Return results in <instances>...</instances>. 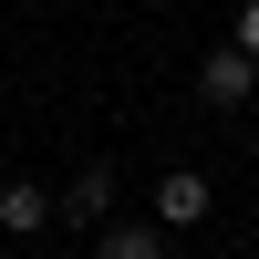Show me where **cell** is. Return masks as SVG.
Returning a JSON list of instances; mask_svg holds the SVG:
<instances>
[{
  "label": "cell",
  "instance_id": "cell-3",
  "mask_svg": "<svg viewBox=\"0 0 259 259\" xmlns=\"http://www.w3.org/2000/svg\"><path fill=\"white\" fill-rule=\"evenodd\" d=\"M52 207H62V218H104V207H114V166H83V177L62 187Z\"/></svg>",
  "mask_w": 259,
  "mask_h": 259
},
{
  "label": "cell",
  "instance_id": "cell-2",
  "mask_svg": "<svg viewBox=\"0 0 259 259\" xmlns=\"http://www.w3.org/2000/svg\"><path fill=\"white\" fill-rule=\"evenodd\" d=\"M156 218H166V228H197V218H207V177H187V166H177V177L156 187Z\"/></svg>",
  "mask_w": 259,
  "mask_h": 259
},
{
  "label": "cell",
  "instance_id": "cell-5",
  "mask_svg": "<svg viewBox=\"0 0 259 259\" xmlns=\"http://www.w3.org/2000/svg\"><path fill=\"white\" fill-rule=\"evenodd\" d=\"M104 259H166V228H104Z\"/></svg>",
  "mask_w": 259,
  "mask_h": 259
},
{
  "label": "cell",
  "instance_id": "cell-4",
  "mask_svg": "<svg viewBox=\"0 0 259 259\" xmlns=\"http://www.w3.org/2000/svg\"><path fill=\"white\" fill-rule=\"evenodd\" d=\"M62 207L41 197V187H0V228H11V239H31V228H52Z\"/></svg>",
  "mask_w": 259,
  "mask_h": 259
},
{
  "label": "cell",
  "instance_id": "cell-1",
  "mask_svg": "<svg viewBox=\"0 0 259 259\" xmlns=\"http://www.w3.org/2000/svg\"><path fill=\"white\" fill-rule=\"evenodd\" d=\"M249 83H259V62L239 52V41H218V52L197 62V104H218V114H239V104H249Z\"/></svg>",
  "mask_w": 259,
  "mask_h": 259
},
{
  "label": "cell",
  "instance_id": "cell-6",
  "mask_svg": "<svg viewBox=\"0 0 259 259\" xmlns=\"http://www.w3.org/2000/svg\"><path fill=\"white\" fill-rule=\"evenodd\" d=\"M239 52L259 62V0H249V11H239Z\"/></svg>",
  "mask_w": 259,
  "mask_h": 259
}]
</instances>
